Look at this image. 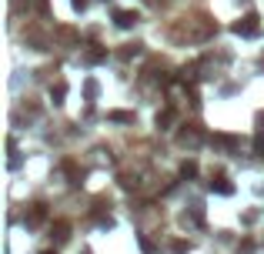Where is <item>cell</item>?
I'll use <instances>...</instances> for the list:
<instances>
[{
	"instance_id": "8",
	"label": "cell",
	"mask_w": 264,
	"mask_h": 254,
	"mask_svg": "<svg viewBox=\"0 0 264 254\" xmlns=\"http://www.w3.org/2000/svg\"><path fill=\"white\" fill-rule=\"evenodd\" d=\"M181 174H184V177H194V174H198V164H194V161H187V164L181 167Z\"/></svg>"
},
{
	"instance_id": "10",
	"label": "cell",
	"mask_w": 264,
	"mask_h": 254,
	"mask_svg": "<svg viewBox=\"0 0 264 254\" xmlns=\"http://www.w3.org/2000/svg\"><path fill=\"white\" fill-rule=\"evenodd\" d=\"M44 254H54V251H44Z\"/></svg>"
},
{
	"instance_id": "3",
	"label": "cell",
	"mask_w": 264,
	"mask_h": 254,
	"mask_svg": "<svg viewBox=\"0 0 264 254\" xmlns=\"http://www.w3.org/2000/svg\"><path fill=\"white\" fill-rule=\"evenodd\" d=\"M107 57V50L104 47H97V44H90V50H87V64H100Z\"/></svg>"
},
{
	"instance_id": "7",
	"label": "cell",
	"mask_w": 264,
	"mask_h": 254,
	"mask_svg": "<svg viewBox=\"0 0 264 254\" xmlns=\"http://www.w3.org/2000/svg\"><path fill=\"white\" fill-rule=\"evenodd\" d=\"M110 121H121V124H131V121H134V114H127V111H114V114H110Z\"/></svg>"
},
{
	"instance_id": "2",
	"label": "cell",
	"mask_w": 264,
	"mask_h": 254,
	"mask_svg": "<svg viewBox=\"0 0 264 254\" xmlns=\"http://www.w3.org/2000/svg\"><path fill=\"white\" fill-rule=\"evenodd\" d=\"M114 20H117V27H134L141 17H137V10H117V13H114Z\"/></svg>"
},
{
	"instance_id": "5",
	"label": "cell",
	"mask_w": 264,
	"mask_h": 254,
	"mask_svg": "<svg viewBox=\"0 0 264 254\" xmlns=\"http://www.w3.org/2000/svg\"><path fill=\"white\" fill-rule=\"evenodd\" d=\"M211 191H221V194H231V184H228L224 177H214V181H211Z\"/></svg>"
},
{
	"instance_id": "9",
	"label": "cell",
	"mask_w": 264,
	"mask_h": 254,
	"mask_svg": "<svg viewBox=\"0 0 264 254\" xmlns=\"http://www.w3.org/2000/svg\"><path fill=\"white\" fill-rule=\"evenodd\" d=\"M74 7H84V0H74Z\"/></svg>"
},
{
	"instance_id": "1",
	"label": "cell",
	"mask_w": 264,
	"mask_h": 254,
	"mask_svg": "<svg viewBox=\"0 0 264 254\" xmlns=\"http://www.w3.org/2000/svg\"><path fill=\"white\" fill-rule=\"evenodd\" d=\"M261 30V17H258V13H244L241 20L234 23V33H241V37H254V33Z\"/></svg>"
},
{
	"instance_id": "4",
	"label": "cell",
	"mask_w": 264,
	"mask_h": 254,
	"mask_svg": "<svg viewBox=\"0 0 264 254\" xmlns=\"http://www.w3.org/2000/svg\"><path fill=\"white\" fill-rule=\"evenodd\" d=\"M44 218H47L44 204H33V208H30V214H27V221H30V224H40V221H44Z\"/></svg>"
},
{
	"instance_id": "6",
	"label": "cell",
	"mask_w": 264,
	"mask_h": 254,
	"mask_svg": "<svg viewBox=\"0 0 264 254\" xmlns=\"http://www.w3.org/2000/svg\"><path fill=\"white\" fill-rule=\"evenodd\" d=\"M64 94H67V84H57V87L50 90V97H54V104H64Z\"/></svg>"
}]
</instances>
